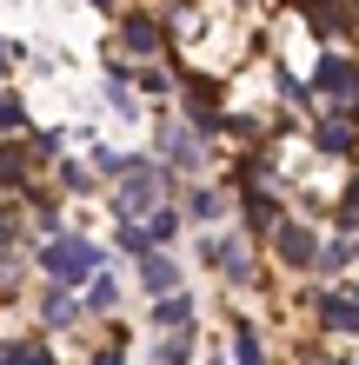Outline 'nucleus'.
I'll use <instances>...</instances> for the list:
<instances>
[{"label": "nucleus", "mask_w": 359, "mask_h": 365, "mask_svg": "<svg viewBox=\"0 0 359 365\" xmlns=\"http://www.w3.org/2000/svg\"><path fill=\"white\" fill-rule=\"evenodd\" d=\"M40 266H47L54 279H93V272H100V246H87V240H67V232H54V240L40 246Z\"/></svg>", "instance_id": "nucleus-1"}, {"label": "nucleus", "mask_w": 359, "mask_h": 365, "mask_svg": "<svg viewBox=\"0 0 359 365\" xmlns=\"http://www.w3.org/2000/svg\"><path fill=\"white\" fill-rule=\"evenodd\" d=\"M153 192H160V166H140V173H126V186H120V220L146 212V206H153Z\"/></svg>", "instance_id": "nucleus-2"}, {"label": "nucleus", "mask_w": 359, "mask_h": 365, "mask_svg": "<svg viewBox=\"0 0 359 365\" xmlns=\"http://www.w3.org/2000/svg\"><path fill=\"white\" fill-rule=\"evenodd\" d=\"M140 286L153 292V299H166V292H180V266L166 259V252H146V259H140Z\"/></svg>", "instance_id": "nucleus-3"}, {"label": "nucleus", "mask_w": 359, "mask_h": 365, "mask_svg": "<svg viewBox=\"0 0 359 365\" xmlns=\"http://www.w3.org/2000/svg\"><path fill=\"white\" fill-rule=\"evenodd\" d=\"M120 47H126V53H140V60H146V53H160V27H153L146 14H126V20H120Z\"/></svg>", "instance_id": "nucleus-4"}, {"label": "nucleus", "mask_w": 359, "mask_h": 365, "mask_svg": "<svg viewBox=\"0 0 359 365\" xmlns=\"http://www.w3.org/2000/svg\"><path fill=\"white\" fill-rule=\"evenodd\" d=\"M273 240H280V259H286V266H313V259H320V246H313L306 226H280Z\"/></svg>", "instance_id": "nucleus-5"}, {"label": "nucleus", "mask_w": 359, "mask_h": 365, "mask_svg": "<svg viewBox=\"0 0 359 365\" xmlns=\"http://www.w3.org/2000/svg\"><path fill=\"white\" fill-rule=\"evenodd\" d=\"M153 326H160V332H180V326H193V299H186V292H166L160 306H153Z\"/></svg>", "instance_id": "nucleus-6"}, {"label": "nucleus", "mask_w": 359, "mask_h": 365, "mask_svg": "<svg viewBox=\"0 0 359 365\" xmlns=\"http://www.w3.org/2000/svg\"><path fill=\"white\" fill-rule=\"evenodd\" d=\"M320 312H326V319H320L326 332H359V292H353V299H326Z\"/></svg>", "instance_id": "nucleus-7"}, {"label": "nucleus", "mask_w": 359, "mask_h": 365, "mask_svg": "<svg viewBox=\"0 0 359 365\" xmlns=\"http://www.w3.org/2000/svg\"><path fill=\"white\" fill-rule=\"evenodd\" d=\"M320 87H333V93H353V87H359V67H353V60H340V53H326Z\"/></svg>", "instance_id": "nucleus-8"}, {"label": "nucleus", "mask_w": 359, "mask_h": 365, "mask_svg": "<svg viewBox=\"0 0 359 365\" xmlns=\"http://www.w3.org/2000/svg\"><path fill=\"white\" fill-rule=\"evenodd\" d=\"M233 359H240V365H260V332H253L246 319L233 326Z\"/></svg>", "instance_id": "nucleus-9"}, {"label": "nucleus", "mask_w": 359, "mask_h": 365, "mask_svg": "<svg viewBox=\"0 0 359 365\" xmlns=\"http://www.w3.org/2000/svg\"><path fill=\"white\" fill-rule=\"evenodd\" d=\"M166 153H173V166H193V133H186V126H173V133H166Z\"/></svg>", "instance_id": "nucleus-10"}, {"label": "nucleus", "mask_w": 359, "mask_h": 365, "mask_svg": "<svg viewBox=\"0 0 359 365\" xmlns=\"http://www.w3.org/2000/svg\"><path fill=\"white\" fill-rule=\"evenodd\" d=\"M273 220H280V206H273L266 192H253L246 200V226H273Z\"/></svg>", "instance_id": "nucleus-11"}, {"label": "nucleus", "mask_w": 359, "mask_h": 365, "mask_svg": "<svg viewBox=\"0 0 359 365\" xmlns=\"http://www.w3.org/2000/svg\"><path fill=\"white\" fill-rule=\"evenodd\" d=\"M0 180H7V186H14V180H27V160H20L14 146H0Z\"/></svg>", "instance_id": "nucleus-12"}, {"label": "nucleus", "mask_w": 359, "mask_h": 365, "mask_svg": "<svg viewBox=\"0 0 359 365\" xmlns=\"http://www.w3.org/2000/svg\"><path fill=\"white\" fill-rule=\"evenodd\" d=\"M47 326H74V299H67V292L47 299Z\"/></svg>", "instance_id": "nucleus-13"}, {"label": "nucleus", "mask_w": 359, "mask_h": 365, "mask_svg": "<svg viewBox=\"0 0 359 365\" xmlns=\"http://www.w3.org/2000/svg\"><path fill=\"white\" fill-rule=\"evenodd\" d=\"M186 352H193V346H186V339H166V346L153 352V365H186Z\"/></svg>", "instance_id": "nucleus-14"}, {"label": "nucleus", "mask_w": 359, "mask_h": 365, "mask_svg": "<svg viewBox=\"0 0 359 365\" xmlns=\"http://www.w3.org/2000/svg\"><path fill=\"white\" fill-rule=\"evenodd\" d=\"M320 146H326V153H346L353 133H346V126H320Z\"/></svg>", "instance_id": "nucleus-15"}, {"label": "nucleus", "mask_w": 359, "mask_h": 365, "mask_svg": "<svg viewBox=\"0 0 359 365\" xmlns=\"http://www.w3.org/2000/svg\"><path fill=\"white\" fill-rule=\"evenodd\" d=\"M0 365H47V352H34V346H14V352H0Z\"/></svg>", "instance_id": "nucleus-16"}, {"label": "nucleus", "mask_w": 359, "mask_h": 365, "mask_svg": "<svg viewBox=\"0 0 359 365\" xmlns=\"http://www.w3.org/2000/svg\"><path fill=\"white\" fill-rule=\"evenodd\" d=\"M87 306H93V312H107V306H113V279H93V292H87Z\"/></svg>", "instance_id": "nucleus-17"}, {"label": "nucleus", "mask_w": 359, "mask_h": 365, "mask_svg": "<svg viewBox=\"0 0 359 365\" xmlns=\"http://www.w3.org/2000/svg\"><path fill=\"white\" fill-rule=\"evenodd\" d=\"M186 212H193V220H213L220 200H213V192H193V206H186Z\"/></svg>", "instance_id": "nucleus-18"}, {"label": "nucleus", "mask_w": 359, "mask_h": 365, "mask_svg": "<svg viewBox=\"0 0 359 365\" xmlns=\"http://www.w3.org/2000/svg\"><path fill=\"white\" fill-rule=\"evenodd\" d=\"M346 259H353V252H346V246H326V252H320V272H340Z\"/></svg>", "instance_id": "nucleus-19"}, {"label": "nucleus", "mask_w": 359, "mask_h": 365, "mask_svg": "<svg viewBox=\"0 0 359 365\" xmlns=\"http://www.w3.org/2000/svg\"><path fill=\"white\" fill-rule=\"evenodd\" d=\"M87 7H113V0H87Z\"/></svg>", "instance_id": "nucleus-20"}, {"label": "nucleus", "mask_w": 359, "mask_h": 365, "mask_svg": "<svg viewBox=\"0 0 359 365\" xmlns=\"http://www.w3.org/2000/svg\"><path fill=\"white\" fill-rule=\"evenodd\" d=\"M340 365H353V359H340Z\"/></svg>", "instance_id": "nucleus-21"}]
</instances>
